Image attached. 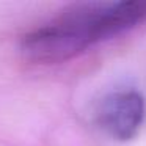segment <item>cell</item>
I'll use <instances>...</instances> for the list:
<instances>
[{
	"mask_svg": "<svg viewBox=\"0 0 146 146\" xmlns=\"http://www.w3.org/2000/svg\"><path fill=\"white\" fill-rule=\"evenodd\" d=\"M143 22L146 0L72 5L25 33L21 50L33 63H64Z\"/></svg>",
	"mask_w": 146,
	"mask_h": 146,
	"instance_id": "6da1fadb",
	"label": "cell"
},
{
	"mask_svg": "<svg viewBox=\"0 0 146 146\" xmlns=\"http://www.w3.org/2000/svg\"><path fill=\"white\" fill-rule=\"evenodd\" d=\"M146 116L145 98L133 88L108 93L96 108V123L116 141H129L140 132Z\"/></svg>",
	"mask_w": 146,
	"mask_h": 146,
	"instance_id": "7a4b0ae2",
	"label": "cell"
}]
</instances>
